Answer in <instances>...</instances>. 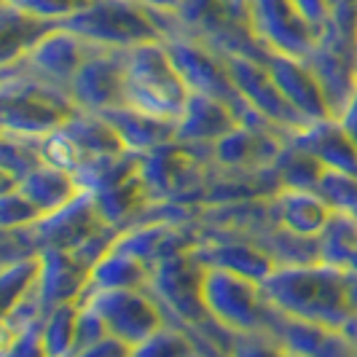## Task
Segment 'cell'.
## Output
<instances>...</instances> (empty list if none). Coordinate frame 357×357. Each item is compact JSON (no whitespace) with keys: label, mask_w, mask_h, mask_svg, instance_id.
Listing matches in <instances>:
<instances>
[{"label":"cell","mask_w":357,"mask_h":357,"mask_svg":"<svg viewBox=\"0 0 357 357\" xmlns=\"http://www.w3.org/2000/svg\"><path fill=\"white\" fill-rule=\"evenodd\" d=\"M347 277L349 271L325 261L277 266L271 277L264 280V293L268 304L285 317L344 331L352 320L347 304Z\"/></svg>","instance_id":"obj_1"},{"label":"cell","mask_w":357,"mask_h":357,"mask_svg":"<svg viewBox=\"0 0 357 357\" xmlns=\"http://www.w3.org/2000/svg\"><path fill=\"white\" fill-rule=\"evenodd\" d=\"M306 68L314 73L320 84L331 119L341 121L344 113L357 100V24L355 0L333 8L314 49L304 56Z\"/></svg>","instance_id":"obj_2"},{"label":"cell","mask_w":357,"mask_h":357,"mask_svg":"<svg viewBox=\"0 0 357 357\" xmlns=\"http://www.w3.org/2000/svg\"><path fill=\"white\" fill-rule=\"evenodd\" d=\"M188 97L191 89L175 68L164 40L143 43L126 52V107L153 119L178 121L188 105Z\"/></svg>","instance_id":"obj_3"},{"label":"cell","mask_w":357,"mask_h":357,"mask_svg":"<svg viewBox=\"0 0 357 357\" xmlns=\"http://www.w3.org/2000/svg\"><path fill=\"white\" fill-rule=\"evenodd\" d=\"M3 132L40 140L81 113L70 91L17 70H3Z\"/></svg>","instance_id":"obj_4"},{"label":"cell","mask_w":357,"mask_h":357,"mask_svg":"<svg viewBox=\"0 0 357 357\" xmlns=\"http://www.w3.org/2000/svg\"><path fill=\"white\" fill-rule=\"evenodd\" d=\"M97 49L129 52L135 46L164 40L156 14L140 0H91L89 8L62 22Z\"/></svg>","instance_id":"obj_5"},{"label":"cell","mask_w":357,"mask_h":357,"mask_svg":"<svg viewBox=\"0 0 357 357\" xmlns=\"http://www.w3.org/2000/svg\"><path fill=\"white\" fill-rule=\"evenodd\" d=\"M202 301L210 320L226 333L266 331L271 304L266 301L264 285L258 280L226 268L204 266Z\"/></svg>","instance_id":"obj_6"},{"label":"cell","mask_w":357,"mask_h":357,"mask_svg":"<svg viewBox=\"0 0 357 357\" xmlns=\"http://www.w3.org/2000/svg\"><path fill=\"white\" fill-rule=\"evenodd\" d=\"M202 277L204 266L197 261L191 248H183L169 255H164L153 266L148 290L156 296V301L164 306V312L175 314L185 331H191L197 339H210L207 328H215L210 320L204 301H202Z\"/></svg>","instance_id":"obj_7"},{"label":"cell","mask_w":357,"mask_h":357,"mask_svg":"<svg viewBox=\"0 0 357 357\" xmlns=\"http://www.w3.org/2000/svg\"><path fill=\"white\" fill-rule=\"evenodd\" d=\"M137 172L151 199L156 204H167L180 199H194L197 194L207 191L213 164L210 151H199L183 143H167L151 153H140Z\"/></svg>","instance_id":"obj_8"},{"label":"cell","mask_w":357,"mask_h":357,"mask_svg":"<svg viewBox=\"0 0 357 357\" xmlns=\"http://www.w3.org/2000/svg\"><path fill=\"white\" fill-rule=\"evenodd\" d=\"M164 46H167L175 68L183 75V81L188 84V89L229 102L231 107L239 110L242 121L258 119L248 107L242 91L236 86V81H234L226 54H220L218 49L207 46L204 40L188 36V33H180V30L164 33Z\"/></svg>","instance_id":"obj_9"},{"label":"cell","mask_w":357,"mask_h":357,"mask_svg":"<svg viewBox=\"0 0 357 357\" xmlns=\"http://www.w3.org/2000/svg\"><path fill=\"white\" fill-rule=\"evenodd\" d=\"M84 304H89L102 317L110 336L132 347L143 344L169 325L164 306L151 290H100L84 296Z\"/></svg>","instance_id":"obj_10"},{"label":"cell","mask_w":357,"mask_h":357,"mask_svg":"<svg viewBox=\"0 0 357 357\" xmlns=\"http://www.w3.org/2000/svg\"><path fill=\"white\" fill-rule=\"evenodd\" d=\"M226 59H229L231 75L245 97V102L258 119H264L268 126L280 129L287 137H296L301 129L309 126V121L277 86V81L268 73L264 59H252V56H242V54H226Z\"/></svg>","instance_id":"obj_11"},{"label":"cell","mask_w":357,"mask_h":357,"mask_svg":"<svg viewBox=\"0 0 357 357\" xmlns=\"http://www.w3.org/2000/svg\"><path fill=\"white\" fill-rule=\"evenodd\" d=\"M245 11L266 52L304 59L317 43L320 30L301 14L296 0H245Z\"/></svg>","instance_id":"obj_12"},{"label":"cell","mask_w":357,"mask_h":357,"mask_svg":"<svg viewBox=\"0 0 357 357\" xmlns=\"http://www.w3.org/2000/svg\"><path fill=\"white\" fill-rule=\"evenodd\" d=\"M97 46L86 43L81 36L70 33L68 27H54L49 36L38 43L30 54H24L17 65L3 68V70H17L24 75L40 78L46 84L62 86L70 91L73 78L78 75V70L84 68V62L91 56Z\"/></svg>","instance_id":"obj_13"},{"label":"cell","mask_w":357,"mask_h":357,"mask_svg":"<svg viewBox=\"0 0 357 357\" xmlns=\"http://www.w3.org/2000/svg\"><path fill=\"white\" fill-rule=\"evenodd\" d=\"M126 52L94 49L70 84L73 102L84 113H105L124 105Z\"/></svg>","instance_id":"obj_14"},{"label":"cell","mask_w":357,"mask_h":357,"mask_svg":"<svg viewBox=\"0 0 357 357\" xmlns=\"http://www.w3.org/2000/svg\"><path fill=\"white\" fill-rule=\"evenodd\" d=\"M191 252L197 255V261L202 266L236 271V274H245L250 280H258L261 285L277 268V261L258 242L231 231H220L215 236L199 234L197 245L191 248Z\"/></svg>","instance_id":"obj_15"},{"label":"cell","mask_w":357,"mask_h":357,"mask_svg":"<svg viewBox=\"0 0 357 357\" xmlns=\"http://www.w3.org/2000/svg\"><path fill=\"white\" fill-rule=\"evenodd\" d=\"M242 124L239 110L229 102L191 91L188 105L180 113L178 129H175V143L191 145L199 151H210L218 140H223L229 132Z\"/></svg>","instance_id":"obj_16"},{"label":"cell","mask_w":357,"mask_h":357,"mask_svg":"<svg viewBox=\"0 0 357 357\" xmlns=\"http://www.w3.org/2000/svg\"><path fill=\"white\" fill-rule=\"evenodd\" d=\"M40 255H43V271H40L36 296L43 317L56 306L84 301L89 290L91 266H86L70 250H43Z\"/></svg>","instance_id":"obj_17"},{"label":"cell","mask_w":357,"mask_h":357,"mask_svg":"<svg viewBox=\"0 0 357 357\" xmlns=\"http://www.w3.org/2000/svg\"><path fill=\"white\" fill-rule=\"evenodd\" d=\"M271 215L274 223L285 231L306 239H320L322 231L328 229L336 207L322 197L320 191H306V188H277L271 197Z\"/></svg>","instance_id":"obj_18"},{"label":"cell","mask_w":357,"mask_h":357,"mask_svg":"<svg viewBox=\"0 0 357 357\" xmlns=\"http://www.w3.org/2000/svg\"><path fill=\"white\" fill-rule=\"evenodd\" d=\"M264 62H266L268 73L274 75L277 86L282 89V94L293 102V107L304 116L309 124H317V121H328L331 119L325 94H322L314 73L306 68L304 59L268 52L264 56Z\"/></svg>","instance_id":"obj_19"},{"label":"cell","mask_w":357,"mask_h":357,"mask_svg":"<svg viewBox=\"0 0 357 357\" xmlns=\"http://www.w3.org/2000/svg\"><path fill=\"white\" fill-rule=\"evenodd\" d=\"M293 143L304 148L306 153H312L317 161H322L328 172L357 178V143L336 119L309 124L293 137Z\"/></svg>","instance_id":"obj_20"},{"label":"cell","mask_w":357,"mask_h":357,"mask_svg":"<svg viewBox=\"0 0 357 357\" xmlns=\"http://www.w3.org/2000/svg\"><path fill=\"white\" fill-rule=\"evenodd\" d=\"M151 274H153V266L143 255H137L119 239H113L107 252L91 268L86 296L100 290H148Z\"/></svg>","instance_id":"obj_21"},{"label":"cell","mask_w":357,"mask_h":357,"mask_svg":"<svg viewBox=\"0 0 357 357\" xmlns=\"http://www.w3.org/2000/svg\"><path fill=\"white\" fill-rule=\"evenodd\" d=\"M91 199H94L100 215L105 218L113 229H119V231L135 226L137 218L145 215L156 204V202L151 199V194H148V188H145L137 167H135L129 175H124L121 180H116V183H110L105 188L94 191Z\"/></svg>","instance_id":"obj_22"},{"label":"cell","mask_w":357,"mask_h":357,"mask_svg":"<svg viewBox=\"0 0 357 357\" xmlns=\"http://www.w3.org/2000/svg\"><path fill=\"white\" fill-rule=\"evenodd\" d=\"M17 188L43 213V218L56 213V210H62V207H68L78 197L89 194L73 172L59 169V167L46 164V161L40 167H36L27 178L19 180Z\"/></svg>","instance_id":"obj_23"},{"label":"cell","mask_w":357,"mask_h":357,"mask_svg":"<svg viewBox=\"0 0 357 357\" xmlns=\"http://www.w3.org/2000/svg\"><path fill=\"white\" fill-rule=\"evenodd\" d=\"M105 121L116 132L119 137L124 140L126 151L129 153H151L161 145L175 143V129H178V121H164V119H153V116H145V113H137L132 107L119 105L110 107L105 113Z\"/></svg>","instance_id":"obj_24"},{"label":"cell","mask_w":357,"mask_h":357,"mask_svg":"<svg viewBox=\"0 0 357 357\" xmlns=\"http://www.w3.org/2000/svg\"><path fill=\"white\" fill-rule=\"evenodd\" d=\"M54 22H43L17 8L3 6V24H0V49H3V68L17 65L24 54H30L43 38L52 33Z\"/></svg>","instance_id":"obj_25"},{"label":"cell","mask_w":357,"mask_h":357,"mask_svg":"<svg viewBox=\"0 0 357 357\" xmlns=\"http://www.w3.org/2000/svg\"><path fill=\"white\" fill-rule=\"evenodd\" d=\"M65 132L70 135L75 145L81 148L84 161L89 159H113V156H124L126 151L124 140L119 137V132L105 121V116L100 113H78L70 124L65 126ZM81 169V167H78Z\"/></svg>","instance_id":"obj_26"},{"label":"cell","mask_w":357,"mask_h":357,"mask_svg":"<svg viewBox=\"0 0 357 357\" xmlns=\"http://www.w3.org/2000/svg\"><path fill=\"white\" fill-rule=\"evenodd\" d=\"M40 271H43V255L40 252H27L6 261L3 274H0V285H3V314L14 312L19 304H24L40 282Z\"/></svg>","instance_id":"obj_27"},{"label":"cell","mask_w":357,"mask_h":357,"mask_svg":"<svg viewBox=\"0 0 357 357\" xmlns=\"http://www.w3.org/2000/svg\"><path fill=\"white\" fill-rule=\"evenodd\" d=\"M78 320H81V301H70L46 312L40 322V341L46 357H73L78 349Z\"/></svg>","instance_id":"obj_28"},{"label":"cell","mask_w":357,"mask_h":357,"mask_svg":"<svg viewBox=\"0 0 357 357\" xmlns=\"http://www.w3.org/2000/svg\"><path fill=\"white\" fill-rule=\"evenodd\" d=\"M132 357H202V347L191 331L169 322L159 333L137 344Z\"/></svg>","instance_id":"obj_29"},{"label":"cell","mask_w":357,"mask_h":357,"mask_svg":"<svg viewBox=\"0 0 357 357\" xmlns=\"http://www.w3.org/2000/svg\"><path fill=\"white\" fill-rule=\"evenodd\" d=\"M38 220H43V213L19 188L3 191V199H0V226H3V234L24 231V229L36 226Z\"/></svg>","instance_id":"obj_30"},{"label":"cell","mask_w":357,"mask_h":357,"mask_svg":"<svg viewBox=\"0 0 357 357\" xmlns=\"http://www.w3.org/2000/svg\"><path fill=\"white\" fill-rule=\"evenodd\" d=\"M229 357H296L282 341L268 331L252 333H231L229 336Z\"/></svg>","instance_id":"obj_31"},{"label":"cell","mask_w":357,"mask_h":357,"mask_svg":"<svg viewBox=\"0 0 357 357\" xmlns=\"http://www.w3.org/2000/svg\"><path fill=\"white\" fill-rule=\"evenodd\" d=\"M3 6L17 8L22 14H30L36 19H43V22L62 24L75 14H81L84 8H89L91 0H3Z\"/></svg>","instance_id":"obj_32"},{"label":"cell","mask_w":357,"mask_h":357,"mask_svg":"<svg viewBox=\"0 0 357 357\" xmlns=\"http://www.w3.org/2000/svg\"><path fill=\"white\" fill-rule=\"evenodd\" d=\"M132 352H135L132 344H126V341L116 339V336L107 333L102 339L78 347V349L73 352V357H132Z\"/></svg>","instance_id":"obj_33"},{"label":"cell","mask_w":357,"mask_h":357,"mask_svg":"<svg viewBox=\"0 0 357 357\" xmlns=\"http://www.w3.org/2000/svg\"><path fill=\"white\" fill-rule=\"evenodd\" d=\"M296 6L301 8V14H304L317 30H322V24H325V19H328V6H325V0H296Z\"/></svg>","instance_id":"obj_34"},{"label":"cell","mask_w":357,"mask_h":357,"mask_svg":"<svg viewBox=\"0 0 357 357\" xmlns=\"http://www.w3.org/2000/svg\"><path fill=\"white\" fill-rule=\"evenodd\" d=\"M140 3L148 6V8H153V11H161V14H175L185 0H140Z\"/></svg>","instance_id":"obj_35"},{"label":"cell","mask_w":357,"mask_h":357,"mask_svg":"<svg viewBox=\"0 0 357 357\" xmlns=\"http://www.w3.org/2000/svg\"><path fill=\"white\" fill-rule=\"evenodd\" d=\"M347 304H349L352 317H357V271H349L347 277Z\"/></svg>","instance_id":"obj_36"},{"label":"cell","mask_w":357,"mask_h":357,"mask_svg":"<svg viewBox=\"0 0 357 357\" xmlns=\"http://www.w3.org/2000/svg\"><path fill=\"white\" fill-rule=\"evenodd\" d=\"M347 3H352V0H325L328 11H333V8H339V6H347Z\"/></svg>","instance_id":"obj_37"},{"label":"cell","mask_w":357,"mask_h":357,"mask_svg":"<svg viewBox=\"0 0 357 357\" xmlns=\"http://www.w3.org/2000/svg\"><path fill=\"white\" fill-rule=\"evenodd\" d=\"M355 24H357V0H355Z\"/></svg>","instance_id":"obj_38"},{"label":"cell","mask_w":357,"mask_h":357,"mask_svg":"<svg viewBox=\"0 0 357 357\" xmlns=\"http://www.w3.org/2000/svg\"><path fill=\"white\" fill-rule=\"evenodd\" d=\"M352 357H357V344H355V352H352Z\"/></svg>","instance_id":"obj_39"},{"label":"cell","mask_w":357,"mask_h":357,"mask_svg":"<svg viewBox=\"0 0 357 357\" xmlns=\"http://www.w3.org/2000/svg\"><path fill=\"white\" fill-rule=\"evenodd\" d=\"M202 357H207V355H202Z\"/></svg>","instance_id":"obj_40"}]
</instances>
